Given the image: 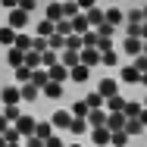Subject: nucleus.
<instances>
[{"label": "nucleus", "mask_w": 147, "mask_h": 147, "mask_svg": "<svg viewBox=\"0 0 147 147\" xmlns=\"http://www.w3.org/2000/svg\"><path fill=\"white\" fill-rule=\"evenodd\" d=\"M141 103H144V107H147V94H144V100H141Z\"/></svg>", "instance_id": "680f3d73"}, {"label": "nucleus", "mask_w": 147, "mask_h": 147, "mask_svg": "<svg viewBox=\"0 0 147 147\" xmlns=\"http://www.w3.org/2000/svg\"><path fill=\"white\" fill-rule=\"evenodd\" d=\"M25 53H28V50H19V47L13 44V47L6 50V63H9V69H19V66H25Z\"/></svg>", "instance_id": "423d86ee"}, {"label": "nucleus", "mask_w": 147, "mask_h": 147, "mask_svg": "<svg viewBox=\"0 0 147 147\" xmlns=\"http://www.w3.org/2000/svg\"><path fill=\"white\" fill-rule=\"evenodd\" d=\"M47 19H50V22H59V19H66V16H63V0H53V3H47Z\"/></svg>", "instance_id": "6ab92c4d"}, {"label": "nucleus", "mask_w": 147, "mask_h": 147, "mask_svg": "<svg viewBox=\"0 0 147 147\" xmlns=\"http://www.w3.org/2000/svg\"><path fill=\"white\" fill-rule=\"evenodd\" d=\"M107 110H91L88 113V122H91V128H97V125H107Z\"/></svg>", "instance_id": "5701e85b"}, {"label": "nucleus", "mask_w": 147, "mask_h": 147, "mask_svg": "<svg viewBox=\"0 0 147 147\" xmlns=\"http://www.w3.org/2000/svg\"><path fill=\"white\" fill-rule=\"evenodd\" d=\"M25 66L41 69V50H28V53H25Z\"/></svg>", "instance_id": "a19ab883"}, {"label": "nucleus", "mask_w": 147, "mask_h": 147, "mask_svg": "<svg viewBox=\"0 0 147 147\" xmlns=\"http://www.w3.org/2000/svg\"><path fill=\"white\" fill-rule=\"evenodd\" d=\"M69 147H82V144H69Z\"/></svg>", "instance_id": "e2e57ef3"}, {"label": "nucleus", "mask_w": 147, "mask_h": 147, "mask_svg": "<svg viewBox=\"0 0 147 147\" xmlns=\"http://www.w3.org/2000/svg\"><path fill=\"white\" fill-rule=\"evenodd\" d=\"M113 31H116V25H110V22L97 25V34H100V38H113Z\"/></svg>", "instance_id": "c03bdc74"}, {"label": "nucleus", "mask_w": 147, "mask_h": 147, "mask_svg": "<svg viewBox=\"0 0 147 147\" xmlns=\"http://www.w3.org/2000/svg\"><path fill=\"white\" fill-rule=\"evenodd\" d=\"M88 113H91V107H88V100H85V97L72 103V116H88Z\"/></svg>", "instance_id": "4c0bfd02"}, {"label": "nucleus", "mask_w": 147, "mask_h": 147, "mask_svg": "<svg viewBox=\"0 0 147 147\" xmlns=\"http://www.w3.org/2000/svg\"><path fill=\"white\" fill-rule=\"evenodd\" d=\"M44 144H47V147H63V138H57V135H50V138H47Z\"/></svg>", "instance_id": "603ef678"}, {"label": "nucleus", "mask_w": 147, "mask_h": 147, "mask_svg": "<svg viewBox=\"0 0 147 147\" xmlns=\"http://www.w3.org/2000/svg\"><path fill=\"white\" fill-rule=\"evenodd\" d=\"M59 63L69 66V69H75V66L82 63V50H63V53H59Z\"/></svg>", "instance_id": "ddd939ff"}, {"label": "nucleus", "mask_w": 147, "mask_h": 147, "mask_svg": "<svg viewBox=\"0 0 147 147\" xmlns=\"http://www.w3.org/2000/svg\"><path fill=\"white\" fill-rule=\"evenodd\" d=\"M57 31L63 34V38H69V34H75V28H72V19H59V22H57Z\"/></svg>", "instance_id": "ea45409f"}, {"label": "nucleus", "mask_w": 147, "mask_h": 147, "mask_svg": "<svg viewBox=\"0 0 147 147\" xmlns=\"http://www.w3.org/2000/svg\"><path fill=\"white\" fill-rule=\"evenodd\" d=\"M141 75H144V72H141L135 63H131V66H125V69L119 72V78H122L125 85H141Z\"/></svg>", "instance_id": "39448f33"}, {"label": "nucleus", "mask_w": 147, "mask_h": 147, "mask_svg": "<svg viewBox=\"0 0 147 147\" xmlns=\"http://www.w3.org/2000/svg\"><path fill=\"white\" fill-rule=\"evenodd\" d=\"M31 82L38 85V88H44V85H50V69H34V75H31Z\"/></svg>", "instance_id": "b1692460"}, {"label": "nucleus", "mask_w": 147, "mask_h": 147, "mask_svg": "<svg viewBox=\"0 0 147 147\" xmlns=\"http://www.w3.org/2000/svg\"><path fill=\"white\" fill-rule=\"evenodd\" d=\"M50 122H53V128H59V131H69V125H72V110H57V113L50 116Z\"/></svg>", "instance_id": "f03ea898"}, {"label": "nucleus", "mask_w": 147, "mask_h": 147, "mask_svg": "<svg viewBox=\"0 0 147 147\" xmlns=\"http://www.w3.org/2000/svg\"><path fill=\"white\" fill-rule=\"evenodd\" d=\"M97 44H100V34H97V28L85 31V47H97Z\"/></svg>", "instance_id": "37998d69"}, {"label": "nucleus", "mask_w": 147, "mask_h": 147, "mask_svg": "<svg viewBox=\"0 0 147 147\" xmlns=\"http://www.w3.org/2000/svg\"><path fill=\"white\" fill-rule=\"evenodd\" d=\"M50 78L66 85V82L72 78V69H69V66H63V63H57V66H50Z\"/></svg>", "instance_id": "9d476101"}, {"label": "nucleus", "mask_w": 147, "mask_h": 147, "mask_svg": "<svg viewBox=\"0 0 147 147\" xmlns=\"http://www.w3.org/2000/svg\"><path fill=\"white\" fill-rule=\"evenodd\" d=\"M97 91H100V94H103V97L110 100V97H116V94H119V82L113 78V75H107V78H100V85H97Z\"/></svg>", "instance_id": "20e7f679"}, {"label": "nucleus", "mask_w": 147, "mask_h": 147, "mask_svg": "<svg viewBox=\"0 0 147 147\" xmlns=\"http://www.w3.org/2000/svg\"><path fill=\"white\" fill-rule=\"evenodd\" d=\"M0 100L3 103H19L22 100V85H6V88L0 91Z\"/></svg>", "instance_id": "0eeeda50"}, {"label": "nucleus", "mask_w": 147, "mask_h": 147, "mask_svg": "<svg viewBox=\"0 0 147 147\" xmlns=\"http://www.w3.org/2000/svg\"><path fill=\"white\" fill-rule=\"evenodd\" d=\"M78 6H82V13H88V9L97 6V0H78Z\"/></svg>", "instance_id": "3c124183"}, {"label": "nucleus", "mask_w": 147, "mask_h": 147, "mask_svg": "<svg viewBox=\"0 0 147 147\" xmlns=\"http://www.w3.org/2000/svg\"><path fill=\"white\" fill-rule=\"evenodd\" d=\"M91 78V66H85V63H78L75 69H72V82H78V85H85Z\"/></svg>", "instance_id": "f3484780"}, {"label": "nucleus", "mask_w": 147, "mask_h": 147, "mask_svg": "<svg viewBox=\"0 0 147 147\" xmlns=\"http://www.w3.org/2000/svg\"><path fill=\"white\" fill-rule=\"evenodd\" d=\"M88 22H91V28H97V25H103V22H107V13L94 6V9H88Z\"/></svg>", "instance_id": "bb28decb"}, {"label": "nucleus", "mask_w": 147, "mask_h": 147, "mask_svg": "<svg viewBox=\"0 0 147 147\" xmlns=\"http://www.w3.org/2000/svg\"><path fill=\"white\" fill-rule=\"evenodd\" d=\"M116 63H119L116 50H103V66H116Z\"/></svg>", "instance_id": "a18cd8bd"}, {"label": "nucleus", "mask_w": 147, "mask_h": 147, "mask_svg": "<svg viewBox=\"0 0 147 147\" xmlns=\"http://www.w3.org/2000/svg\"><path fill=\"white\" fill-rule=\"evenodd\" d=\"M6 147H22V144H19V141H16V144H6Z\"/></svg>", "instance_id": "052dcab7"}, {"label": "nucleus", "mask_w": 147, "mask_h": 147, "mask_svg": "<svg viewBox=\"0 0 147 147\" xmlns=\"http://www.w3.org/2000/svg\"><path fill=\"white\" fill-rule=\"evenodd\" d=\"M144 19H147V6H144Z\"/></svg>", "instance_id": "0e129e2a"}, {"label": "nucleus", "mask_w": 147, "mask_h": 147, "mask_svg": "<svg viewBox=\"0 0 147 147\" xmlns=\"http://www.w3.org/2000/svg\"><path fill=\"white\" fill-rule=\"evenodd\" d=\"M141 122H144V128H147V107H144V113H141Z\"/></svg>", "instance_id": "6e6d98bb"}, {"label": "nucleus", "mask_w": 147, "mask_h": 147, "mask_svg": "<svg viewBox=\"0 0 147 147\" xmlns=\"http://www.w3.org/2000/svg\"><path fill=\"white\" fill-rule=\"evenodd\" d=\"M53 31H57V22H50L47 16H44V19L38 22V34H41V38H50Z\"/></svg>", "instance_id": "cd10ccee"}, {"label": "nucleus", "mask_w": 147, "mask_h": 147, "mask_svg": "<svg viewBox=\"0 0 147 147\" xmlns=\"http://www.w3.org/2000/svg\"><path fill=\"white\" fill-rule=\"evenodd\" d=\"M107 22H110V25H122V22H125V13L116 9V6H110V9H107Z\"/></svg>", "instance_id": "2f4dec72"}, {"label": "nucleus", "mask_w": 147, "mask_h": 147, "mask_svg": "<svg viewBox=\"0 0 147 147\" xmlns=\"http://www.w3.org/2000/svg\"><path fill=\"white\" fill-rule=\"evenodd\" d=\"M16 47H19V50H31V47H34V38L19 31V34H16Z\"/></svg>", "instance_id": "f704fd0d"}, {"label": "nucleus", "mask_w": 147, "mask_h": 147, "mask_svg": "<svg viewBox=\"0 0 147 147\" xmlns=\"http://www.w3.org/2000/svg\"><path fill=\"white\" fill-rule=\"evenodd\" d=\"M19 6H22L25 13H34V6H38V0H19Z\"/></svg>", "instance_id": "8fccbe9b"}, {"label": "nucleus", "mask_w": 147, "mask_h": 147, "mask_svg": "<svg viewBox=\"0 0 147 147\" xmlns=\"http://www.w3.org/2000/svg\"><path fill=\"white\" fill-rule=\"evenodd\" d=\"M0 147H6V138H3V135H0Z\"/></svg>", "instance_id": "bf43d9fd"}, {"label": "nucleus", "mask_w": 147, "mask_h": 147, "mask_svg": "<svg viewBox=\"0 0 147 147\" xmlns=\"http://www.w3.org/2000/svg\"><path fill=\"white\" fill-rule=\"evenodd\" d=\"M3 116L9 119V122H13V125H16V122H19V119H22V113H19V107H16V103H6V110H3Z\"/></svg>", "instance_id": "58836bf2"}, {"label": "nucleus", "mask_w": 147, "mask_h": 147, "mask_svg": "<svg viewBox=\"0 0 147 147\" xmlns=\"http://www.w3.org/2000/svg\"><path fill=\"white\" fill-rule=\"evenodd\" d=\"M144 53H147V41H144Z\"/></svg>", "instance_id": "69168bd1"}, {"label": "nucleus", "mask_w": 147, "mask_h": 147, "mask_svg": "<svg viewBox=\"0 0 147 147\" xmlns=\"http://www.w3.org/2000/svg\"><path fill=\"white\" fill-rule=\"evenodd\" d=\"M85 100H88V107H91V110H100V107H103V103H107V97H103V94H100V91H94V94H88V97H85Z\"/></svg>", "instance_id": "72a5a7b5"}, {"label": "nucleus", "mask_w": 147, "mask_h": 147, "mask_svg": "<svg viewBox=\"0 0 147 147\" xmlns=\"http://www.w3.org/2000/svg\"><path fill=\"white\" fill-rule=\"evenodd\" d=\"M125 131H128L131 138H138V135L144 131V122H141V119H128V122H125Z\"/></svg>", "instance_id": "473e14b6"}, {"label": "nucleus", "mask_w": 147, "mask_h": 147, "mask_svg": "<svg viewBox=\"0 0 147 147\" xmlns=\"http://www.w3.org/2000/svg\"><path fill=\"white\" fill-rule=\"evenodd\" d=\"M47 41H50V50H59V53H63V50H66V38H63V34H59V31H53V34H50V38H47Z\"/></svg>", "instance_id": "c9c22d12"}, {"label": "nucleus", "mask_w": 147, "mask_h": 147, "mask_svg": "<svg viewBox=\"0 0 147 147\" xmlns=\"http://www.w3.org/2000/svg\"><path fill=\"white\" fill-rule=\"evenodd\" d=\"M9 125H13V122H9V119H6V116H3V113H0V135H3V131H6Z\"/></svg>", "instance_id": "864d4df0"}, {"label": "nucleus", "mask_w": 147, "mask_h": 147, "mask_svg": "<svg viewBox=\"0 0 147 147\" xmlns=\"http://www.w3.org/2000/svg\"><path fill=\"white\" fill-rule=\"evenodd\" d=\"M91 141L97 147H110L113 144V131H110L107 125H97V128H91Z\"/></svg>", "instance_id": "f257e3e1"}, {"label": "nucleus", "mask_w": 147, "mask_h": 147, "mask_svg": "<svg viewBox=\"0 0 147 147\" xmlns=\"http://www.w3.org/2000/svg\"><path fill=\"white\" fill-rule=\"evenodd\" d=\"M122 50H125L128 57H138V53H144V41H141V38H125Z\"/></svg>", "instance_id": "9b49d317"}, {"label": "nucleus", "mask_w": 147, "mask_h": 147, "mask_svg": "<svg viewBox=\"0 0 147 147\" xmlns=\"http://www.w3.org/2000/svg\"><path fill=\"white\" fill-rule=\"evenodd\" d=\"M25 147H47V144H44L38 135H31V138H25Z\"/></svg>", "instance_id": "de8ad7c7"}, {"label": "nucleus", "mask_w": 147, "mask_h": 147, "mask_svg": "<svg viewBox=\"0 0 147 147\" xmlns=\"http://www.w3.org/2000/svg\"><path fill=\"white\" fill-rule=\"evenodd\" d=\"M141 113H144V103L141 100H128L125 103V116L128 119H141Z\"/></svg>", "instance_id": "412c9836"}, {"label": "nucleus", "mask_w": 147, "mask_h": 147, "mask_svg": "<svg viewBox=\"0 0 147 147\" xmlns=\"http://www.w3.org/2000/svg\"><path fill=\"white\" fill-rule=\"evenodd\" d=\"M0 6H6V9H16V6H19V0H0Z\"/></svg>", "instance_id": "5fc2aeb1"}, {"label": "nucleus", "mask_w": 147, "mask_h": 147, "mask_svg": "<svg viewBox=\"0 0 147 147\" xmlns=\"http://www.w3.org/2000/svg\"><path fill=\"white\" fill-rule=\"evenodd\" d=\"M3 138H6V144H16V141H22V131H19L16 125H9V128L3 131Z\"/></svg>", "instance_id": "79ce46f5"}, {"label": "nucleus", "mask_w": 147, "mask_h": 147, "mask_svg": "<svg viewBox=\"0 0 147 147\" xmlns=\"http://www.w3.org/2000/svg\"><path fill=\"white\" fill-rule=\"evenodd\" d=\"M34 135H38L41 141H47V138L53 135V122H38V125H34Z\"/></svg>", "instance_id": "c756f323"}, {"label": "nucleus", "mask_w": 147, "mask_h": 147, "mask_svg": "<svg viewBox=\"0 0 147 147\" xmlns=\"http://www.w3.org/2000/svg\"><path fill=\"white\" fill-rule=\"evenodd\" d=\"M72 28H75V34H85V31H91V22H88V13H78V16L72 19Z\"/></svg>", "instance_id": "aec40b11"}, {"label": "nucleus", "mask_w": 147, "mask_h": 147, "mask_svg": "<svg viewBox=\"0 0 147 147\" xmlns=\"http://www.w3.org/2000/svg\"><path fill=\"white\" fill-rule=\"evenodd\" d=\"M135 66H138L141 72H147V53H138V57H135Z\"/></svg>", "instance_id": "49530a36"}, {"label": "nucleus", "mask_w": 147, "mask_h": 147, "mask_svg": "<svg viewBox=\"0 0 147 147\" xmlns=\"http://www.w3.org/2000/svg\"><path fill=\"white\" fill-rule=\"evenodd\" d=\"M125 103H128V100H125V97H110V100H107V113H125Z\"/></svg>", "instance_id": "4be33fe9"}, {"label": "nucleus", "mask_w": 147, "mask_h": 147, "mask_svg": "<svg viewBox=\"0 0 147 147\" xmlns=\"http://www.w3.org/2000/svg\"><path fill=\"white\" fill-rule=\"evenodd\" d=\"M97 50L103 53V50H113V38H100V44H97Z\"/></svg>", "instance_id": "09e8293b"}, {"label": "nucleus", "mask_w": 147, "mask_h": 147, "mask_svg": "<svg viewBox=\"0 0 147 147\" xmlns=\"http://www.w3.org/2000/svg\"><path fill=\"white\" fill-rule=\"evenodd\" d=\"M38 94H41V88H38L34 82L22 85V100H34V103H38Z\"/></svg>", "instance_id": "7c9ffc66"}, {"label": "nucleus", "mask_w": 147, "mask_h": 147, "mask_svg": "<svg viewBox=\"0 0 147 147\" xmlns=\"http://www.w3.org/2000/svg\"><path fill=\"white\" fill-rule=\"evenodd\" d=\"M141 38H144V41H147V22H144V28H141Z\"/></svg>", "instance_id": "4d7b16f0"}, {"label": "nucleus", "mask_w": 147, "mask_h": 147, "mask_svg": "<svg viewBox=\"0 0 147 147\" xmlns=\"http://www.w3.org/2000/svg\"><path fill=\"white\" fill-rule=\"evenodd\" d=\"M34 125H38V119H31V116H22L16 122V128L22 131V138H31V135H34Z\"/></svg>", "instance_id": "4468645a"}, {"label": "nucleus", "mask_w": 147, "mask_h": 147, "mask_svg": "<svg viewBox=\"0 0 147 147\" xmlns=\"http://www.w3.org/2000/svg\"><path fill=\"white\" fill-rule=\"evenodd\" d=\"M144 9H128L125 13V25H144Z\"/></svg>", "instance_id": "a878e982"}, {"label": "nucleus", "mask_w": 147, "mask_h": 147, "mask_svg": "<svg viewBox=\"0 0 147 147\" xmlns=\"http://www.w3.org/2000/svg\"><path fill=\"white\" fill-rule=\"evenodd\" d=\"M59 63V50H44V53H41V66H44V69H50V66H57Z\"/></svg>", "instance_id": "c85d7f7f"}, {"label": "nucleus", "mask_w": 147, "mask_h": 147, "mask_svg": "<svg viewBox=\"0 0 147 147\" xmlns=\"http://www.w3.org/2000/svg\"><path fill=\"white\" fill-rule=\"evenodd\" d=\"M31 75H34V69L31 66H19V69H13V78H16V85H28Z\"/></svg>", "instance_id": "dca6fc26"}, {"label": "nucleus", "mask_w": 147, "mask_h": 147, "mask_svg": "<svg viewBox=\"0 0 147 147\" xmlns=\"http://www.w3.org/2000/svg\"><path fill=\"white\" fill-rule=\"evenodd\" d=\"M28 16L31 13H25L22 6H16V9H9V25H13L16 31H22L25 25H28Z\"/></svg>", "instance_id": "7ed1b4c3"}, {"label": "nucleus", "mask_w": 147, "mask_h": 147, "mask_svg": "<svg viewBox=\"0 0 147 147\" xmlns=\"http://www.w3.org/2000/svg\"><path fill=\"white\" fill-rule=\"evenodd\" d=\"M16 34H19V31L13 28V25H3V28H0V44H3V47H13V44H16Z\"/></svg>", "instance_id": "a211bd4d"}, {"label": "nucleus", "mask_w": 147, "mask_h": 147, "mask_svg": "<svg viewBox=\"0 0 147 147\" xmlns=\"http://www.w3.org/2000/svg\"><path fill=\"white\" fill-rule=\"evenodd\" d=\"M128 138H131V135H128L125 128H119V131H113V144H110V147H125Z\"/></svg>", "instance_id": "e433bc0d"}, {"label": "nucleus", "mask_w": 147, "mask_h": 147, "mask_svg": "<svg viewBox=\"0 0 147 147\" xmlns=\"http://www.w3.org/2000/svg\"><path fill=\"white\" fill-rule=\"evenodd\" d=\"M82 63L94 69V66H100V63H103V53H100L97 47H85V50H82Z\"/></svg>", "instance_id": "6e6552de"}, {"label": "nucleus", "mask_w": 147, "mask_h": 147, "mask_svg": "<svg viewBox=\"0 0 147 147\" xmlns=\"http://www.w3.org/2000/svg\"><path fill=\"white\" fill-rule=\"evenodd\" d=\"M41 94H44L47 100H59V97H63V82H53V78H50V85H44Z\"/></svg>", "instance_id": "f8f14e48"}, {"label": "nucleus", "mask_w": 147, "mask_h": 147, "mask_svg": "<svg viewBox=\"0 0 147 147\" xmlns=\"http://www.w3.org/2000/svg\"><path fill=\"white\" fill-rule=\"evenodd\" d=\"M125 122H128L125 113H110V116H107V128H110V131H119V128H125Z\"/></svg>", "instance_id": "2eb2a0df"}, {"label": "nucleus", "mask_w": 147, "mask_h": 147, "mask_svg": "<svg viewBox=\"0 0 147 147\" xmlns=\"http://www.w3.org/2000/svg\"><path fill=\"white\" fill-rule=\"evenodd\" d=\"M88 128H91L88 116H72V125H69V131H72L75 138H82V135H88Z\"/></svg>", "instance_id": "1a4fd4ad"}, {"label": "nucleus", "mask_w": 147, "mask_h": 147, "mask_svg": "<svg viewBox=\"0 0 147 147\" xmlns=\"http://www.w3.org/2000/svg\"><path fill=\"white\" fill-rule=\"evenodd\" d=\"M141 85H144V88H147V72H144V75H141Z\"/></svg>", "instance_id": "13d9d810"}, {"label": "nucleus", "mask_w": 147, "mask_h": 147, "mask_svg": "<svg viewBox=\"0 0 147 147\" xmlns=\"http://www.w3.org/2000/svg\"><path fill=\"white\" fill-rule=\"evenodd\" d=\"M78 13H82L78 0H63V16H66V19H75Z\"/></svg>", "instance_id": "393cba45"}]
</instances>
